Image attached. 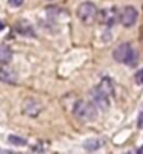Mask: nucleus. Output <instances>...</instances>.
<instances>
[{
	"instance_id": "9b49d317",
	"label": "nucleus",
	"mask_w": 143,
	"mask_h": 154,
	"mask_svg": "<svg viewBox=\"0 0 143 154\" xmlns=\"http://www.w3.org/2000/svg\"><path fill=\"white\" fill-rule=\"evenodd\" d=\"M11 57H13L11 49L8 48L7 45H0V65L10 63Z\"/></svg>"
},
{
	"instance_id": "dca6fc26",
	"label": "nucleus",
	"mask_w": 143,
	"mask_h": 154,
	"mask_svg": "<svg viewBox=\"0 0 143 154\" xmlns=\"http://www.w3.org/2000/svg\"><path fill=\"white\" fill-rule=\"evenodd\" d=\"M138 128H139V129H143V111L140 112L139 118H138Z\"/></svg>"
},
{
	"instance_id": "7ed1b4c3",
	"label": "nucleus",
	"mask_w": 143,
	"mask_h": 154,
	"mask_svg": "<svg viewBox=\"0 0 143 154\" xmlns=\"http://www.w3.org/2000/svg\"><path fill=\"white\" fill-rule=\"evenodd\" d=\"M98 16V8L91 2H84L77 7V17L83 24L91 25L94 24Z\"/></svg>"
},
{
	"instance_id": "4468645a",
	"label": "nucleus",
	"mask_w": 143,
	"mask_h": 154,
	"mask_svg": "<svg viewBox=\"0 0 143 154\" xmlns=\"http://www.w3.org/2000/svg\"><path fill=\"white\" fill-rule=\"evenodd\" d=\"M135 83L138 85H143V69H140L139 72H136V74H135Z\"/></svg>"
},
{
	"instance_id": "a211bd4d",
	"label": "nucleus",
	"mask_w": 143,
	"mask_h": 154,
	"mask_svg": "<svg viewBox=\"0 0 143 154\" xmlns=\"http://www.w3.org/2000/svg\"><path fill=\"white\" fill-rule=\"evenodd\" d=\"M4 28V24H3V23H2V21H0V31H2V29H3Z\"/></svg>"
},
{
	"instance_id": "1a4fd4ad",
	"label": "nucleus",
	"mask_w": 143,
	"mask_h": 154,
	"mask_svg": "<svg viewBox=\"0 0 143 154\" xmlns=\"http://www.w3.org/2000/svg\"><path fill=\"white\" fill-rule=\"evenodd\" d=\"M16 29L17 32L21 34V35H25V37H35V32H34V28L31 27L30 23H27L25 20H21L16 24Z\"/></svg>"
},
{
	"instance_id": "f8f14e48",
	"label": "nucleus",
	"mask_w": 143,
	"mask_h": 154,
	"mask_svg": "<svg viewBox=\"0 0 143 154\" xmlns=\"http://www.w3.org/2000/svg\"><path fill=\"white\" fill-rule=\"evenodd\" d=\"M102 140L101 139H87L86 142H84V149H86L87 151H95L98 150L100 147H102Z\"/></svg>"
},
{
	"instance_id": "f3484780",
	"label": "nucleus",
	"mask_w": 143,
	"mask_h": 154,
	"mask_svg": "<svg viewBox=\"0 0 143 154\" xmlns=\"http://www.w3.org/2000/svg\"><path fill=\"white\" fill-rule=\"evenodd\" d=\"M138 153H139V154H143V146H142V147H139V149H138Z\"/></svg>"
},
{
	"instance_id": "20e7f679",
	"label": "nucleus",
	"mask_w": 143,
	"mask_h": 154,
	"mask_svg": "<svg viewBox=\"0 0 143 154\" xmlns=\"http://www.w3.org/2000/svg\"><path fill=\"white\" fill-rule=\"evenodd\" d=\"M97 20L101 24L107 25V27H112L114 24H117L119 20V11L117 10V7H108V8H102L98 11Z\"/></svg>"
},
{
	"instance_id": "0eeeda50",
	"label": "nucleus",
	"mask_w": 143,
	"mask_h": 154,
	"mask_svg": "<svg viewBox=\"0 0 143 154\" xmlns=\"http://www.w3.org/2000/svg\"><path fill=\"white\" fill-rule=\"evenodd\" d=\"M42 109H44L42 104L35 98H25L24 102H23V114L27 115V116H38L42 112Z\"/></svg>"
},
{
	"instance_id": "f03ea898",
	"label": "nucleus",
	"mask_w": 143,
	"mask_h": 154,
	"mask_svg": "<svg viewBox=\"0 0 143 154\" xmlns=\"http://www.w3.org/2000/svg\"><path fill=\"white\" fill-rule=\"evenodd\" d=\"M97 108L93 102L89 101H77L73 105V115L77 118L79 121L82 122H91L94 121L95 116H97Z\"/></svg>"
},
{
	"instance_id": "9d476101",
	"label": "nucleus",
	"mask_w": 143,
	"mask_h": 154,
	"mask_svg": "<svg viewBox=\"0 0 143 154\" xmlns=\"http://www.w3.org/2000/svg\"><path fill=\"white\" fill-rule=\"evenodd\" d=\"M98 88L101 90V91H104L108 97H111L114 94V83H112V80H111L110 77H102L100 84H98Z\"/></svg>"
},
{
	"instance_id": "6e6552de",
	"label": "nucleus",
	"mask_w": 143,
	"mask_h": 154,
	"mask_svg": "<svg viewBox=\"0 0 143 154\" xmlns=\"http://www.w3.org/2000/svg\"><path fill=\"white\" fill-rule=\"evenodd\" d=\"M0 80L8 84H16L17 83V73L8 66V63L0 65Z\"/></svg>"
},
{
	"instance_id": "423d86ee",
	"label": "nucleus",
	"mask_w": 143,
	"mask_h": 154,
	"mask_svg": "<svg viewBox=\"0 0 143 154\" xmlns=\"http://www.w3.org/2000/svg\"><path fill=\"white\" fill-rule=\"evenodd\" d=\"M90 98H91V102L95 105L97 109L107 111L110 108V97L104 91H101L98 88V85L90 91Z\"/></svg>"
},
{
	"instance_id": "ddd939ff",
	"label": "nucleus",
	"mask_w": 143,
	"mask_h": 154,
	"mask_svg": "<svg viewBox=\"0 0 143 154\" xmlns=\"http://www.w3.org/2000/svg\"><path fill=\"white\" fill-rule=\"evenodd\" d=\"M8 143L13 144V146H18V147H23V146H27V140L20 136H14V134H10L8 136Z\"/></svg>"
},
{
	"instance_id": "39448f33",
	"label": "nucleus",
	"mask_w": 143,
	"mask_h": 154,
	"mask_svg": "<svg viewBox=\"0 0 143 154\" xmlns=\"http://www.w3.org/2000/svg\"><path fill=\"white\" fill-rule=\"evenodd\" d=\"M138 16H139V13H138V10H136L133 6H125V7L119 11V21H121V24H122L123 27L131 28V27H133V25L136 24Z\"/></svg>"
},
{
	"instance_id": "f257e3e1",
	"label": "nucleus",
	"mask_w": 143,
	"mask_h": 154,
	"mask_svg": "<svg viewBox=\"0 0 143 154\" xmlns=\"http://www.w3.org/2000/svg\"><path fill=\"white\" fill-rule=\"evenodd\" d=\"M112 56L118 63H123V65L131 66V67L136 66V63H138V53L133 49V46L131 44H128V42L118 45L114 49Z\"/></svg>"
},
{
	"instance_id": "2eb2a0df",
	"label": "nucleus",
	"mask_w": 143,
	"mask_h": 154,
	"mask_svg": "<svg viewBox=\"0 0 143 154\" xmlns=\"http://www.w3.org/2000/svg\"><path fill=\"white\" fill-rule=\"evenodd\" d=\"M8 3H10V6H13V7H20L21 4L24 3V0H8Z\"/></svg>"
}]
</instances>
